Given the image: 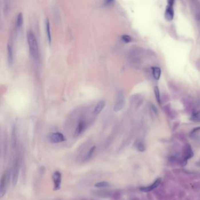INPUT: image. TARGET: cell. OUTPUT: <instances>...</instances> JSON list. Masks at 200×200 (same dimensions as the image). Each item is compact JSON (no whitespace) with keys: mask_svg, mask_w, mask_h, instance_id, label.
<instances>
[{"mask_svg":"<svg viewBox=\"0 0 200 200\" xmlns=\"http://www.w3.org/2000/svg\"><path fill=\"white\" fill-rule=\"evenodd\" d=\"M27 37L30 54L34 60H37L39 58V47L36 37L33 31L29 30L27 32Z\"/></svg>","mask_w":200,"mask_h":200,"instance_id":"obj_1","label":"cell"},{"mask_svg":"<svg viewBox=\"0 0 200 200\" xmlns=\"http://www.w3.org/2000/svg\"><path fill=\"white\" fill-rule=\"evenodd\" d=\"M125 104V98L123 94L120 92L118 94L117 96L115 104L114 106V111L115 112H118L121 110L124 106Z\"/></svg>","mask_w":200,"mask_h":200,"instance_id":"obj_2","label":"cell"},{"mask_svg":"<svg viewBox=\"0 0 200 200\" xmlns=\"http://www.w3.org/2000/svg\"><path fill=\"white\" fill-rule=\"evenodd\" d=\"M48 139L51 143H58L65 141V138L64 134L60 132L51 133L48 135Z\"/></svg>","mask_w":200,"mask_h":200,"instance_id":"obj_3","label":"cell"},{"mask_svg":"<svg viewBox=\"0 0 200 200\" xmlns=\"http://www.w3.org/2000/svg\"><path fill=\"white\" fill-rule=\"evenodd\" d=\"M19 173V164L18 160H17L14 164L13 169V172H12V183L14 186H15L18 181Z\"/></svg>","mask_w":200,"mask_h":200,"instance_id":"obj_4","label":"cell"},{"mask_svg":"<svg viewBox=\"0 0 200 200\" xmlns=\"http://www.w3.org/2000/svg\"><path fill=\"white\" fill-rule=\"evenodd\" d=\"M52 179L54 181V190L58 191L61 189V184L62 181V175L61 173L58 171H55L52 175Z\"/></svg>","mask_w":200,"mask_h":200,"instance_id":"obj_5","label":"cell"},{"mask_svg":"<svg viewBox=\"0 0 200 200\" xmlns=\"http://www.w3.org/2000/svg\"><path fill=\"white\" fill-rule=\"evenodd\" d=\"M7 176L5 174H4L1 178V183H0V198L3 197L7 190Z\"/></svg>","mask_w":200,"mask_h":200,"instance_id":"obj_6","label":"cell"},{"mask_svg":"<svg viewBox=\"0 0 200 200\" xmlns=\"http://www.w3.org/2000/svg\"><path fill=\"white\" fill-rule=\"evenodd\" d=\"M161 179L160 178L157 179L154 182L153 184H152L151 185H150L148 186V187H141L140 189V190L141 191L144 192V193L151 191H152L153 190H154L155 189H156V188H157V187L159 185V184H160V183H161Z\"/></svg>","mask_w":200,"mask_h":200,"instance_id":"obj_7","label":"cell"},{"mask_svg":"<svg viewBox=\"0 0 200 200\" xmlns=\"http://www.w3.org/2000/svg\"><path fill=\"white\" fill-rule=\"evenodd\" d=\"M165 18L167 21H171L174 18V10L173 7L168 5L165 12Z\"/></svg>","mask_w":200,"mask_h":200,"instance_id":"obj_8","label":"cell"},{"mask_svg":"<svg viewBox=\"0 0 200 200\" xmlns=\"http://www.w3.org/2000/svg\"><path fill=\"white\" fill-rule=\"evenodd\" d=\"M7 56L8 64L9 65H12L13 63V51L11 45L9 43L7 46Z\"/></svg>","mask_w":200,"mask_h":200,"instance_id":"obj_9","label":"cell"},{"mask_svg":"<svg viewBox=\"0 0 200 200\" xmlns=\"http://www.w3.org/2000/svg\"><path fill=\"white\" fill-rule=\"evenodd\" d=\"M45 28H46V33L47 39L49 43H51L52 38H51V28H50V22L48 18H46L45 20Z\"/></svg>","mask_w":200,"mask_h":200,"instance_id":"obj_10","label":"cell"},{"mask_svg":"<svg viewBox=\"0 0 200 200\" xmlns=\"http://www.w3.org/2000/svg\"><path fill=\"white\" fill-rule=\"evenodd\" d=\"M104 106H105L104 101L102 100L99 103H98V104H96V106L95 108V109H94V114H99L102 112V110L104 109Z\"/></svg>","mask_w":200,"mask_h":200,"instance_id":"obj_11","label":"cell"},{"mask_svg":"<svg viewBox=\"0 0 200 200\" xmlns=\"http://www.w3.org/2000/svg\"><path fill=\"white\" fill-rule=\"evenodd\" d=\"M17 133H16V128L15 127H13V130H12L11 133V146L12 148H15L17 146Z\"/></svg>","mask_w":200,"mask_h":200,"instance_id":"obj_12","label":"cell"},{"mask_svg":"<svg viewBox=\"0 0 200 200\" xmlns=\"http://www.w3.org/2000/svg\"><path fill=\"white\" fill-rule=\"evenodd\" d=\"M193 156H194V154H193V152L191 148V147L190 146H189V147H187L186 148V151L185 153V156L184 157V163H185V164H186V162L187 161V160L191 159V157H193Z\"/></svg>","mask_w":200,"mask_h":200,"instance_id":"obj_13","label":"cell"},{"mask_svg":"<svg viewBox=\"0 0 200 200\" xmlns=\"http://www.w3.org/2000/svg\"><path fill=\"white\" fill-rule=\"evenodd\" d=\"M85 128V123L84 121H81L79 123L75 130V135L78 136L82 133V132L84 130Z\"/></svg>","mask_w":200,"mask_h":200,"instance_id":"obj_14","label":"cell"},{"mask_svg":"<svg viewBox=\"0 0 200 200\" xmlns=\"http://www.w3.org/2000/svg\"><path fill=\"white\" fill-rule=\"evenodd\" d=\"M153 69V76L156 80H159L161 76V69L159 67H153L152 68Z\"/></svg>","mask_w":200,"mask_h":200,"instance_id":"obj_15","label":"cell"},{"mask_svg":"<svg viewBox=\"0 0 200 200\" xmlns=\"http://www.w3.org/2000/svg\"><path fill=\"white\" fill-rule=\"evenodd\" d=\"M16 23H17V28L18 29H21V28L22 26V23H23V15H22V14L21 13H19L17 15Z\"/></svg>","mask_w":200,"mask_h":200,"instance_id":"obj_16","label":"cell"},{"mask_svg":"<svg viewBox=\"0 0 200 200\" xmlns=\"http://www.w3.org/2000/svg\"><path fill=\"white\" fill-rule=\"evenodd\" d=\"M96 146H93V147H92L90 148V149L88 151V153H87V155H86V156L85 160H88L90 159L92 157V156L93 155V153L95 152V150H96Z\"/></svg>","mask_w":200,"mask_h":200,"instance_id":"obj_17","label":"cell"},{"mask_svg":"<svg viewBox=\"0 0 200 200\" xmlns=\"http://www.w3.org/2000/svg\"><path fill=\"white\" fill-rule=\"evenodd\" d=\"M110 185V184L108 182L106 181H102V182H99L97 183L96 184H95V187H98V188H104V187H107Z\"/></svg>","mask_w":200,"mask_h":200,"instance_id":"obj_18","label":"cell"},{"mask_svg":"<svg viewBox=\"0 0 200 200\" xmlns=\"http://www.w3.org/2000/svg\"><path fill=\"white\" fill-rule=\"evenodd\" d=\"M154 91H155V94L156 100L158 102V103L160 104V91H159V88L157 86H155Z\"/></svg>","mask_w":200,"mask_h":200,"instance_id":"obj_19","label":"cell"},{"mask_svg":"<svg viewBox=\"0 0 200 200\" xmlns=\"http://www.w3.org/2000/svg\"><path fill=\"white\" fill-rule=\"evenodd\" d=\"M191 120L195 122H200V111L197 112L192 116Z\"/></svg>","mask_w":200,"mask_h":200,"instance_id":"obj_20","label":"cell"},{"mask_svg":"<svg viewBox=\"0 0 200 200\" xmlns=\"http://www.w3.org/2000/svg\"><path fill=\"white\" fill-rule=\"evenodd\" d=\"M122 41L125 43H129L132 41V38L127 35H123L122 36Z\"/></svg>","mask_w":200,"mask_h":200,"instance_id":"obj_21","label":"cell"},{"mask_svg":"<svg viewBox=\"0 0 200 200\" xmlns=\"http://www.w3.org/2000/svg\"><path fill=\"white\" fill-rule=\"evenodd\" d=\"M138 150L141 151V152H142V151H144V150H145V147H144V144L142 143H140L138 144Z\"/></svg>","mask_w":200,"mask_h":200,"instance_id":"obj_22","label":"cell"},{"mask_svg":"<svg viewBox=\"0 0 200 200\" xmlns=\"http://www.w3.org/2000/svg\"><path fill=\"white\" fill-rule=\"evenodd\" d=\"M114 3V1H112V0H109V1H105L104 3V5H106V6H109V5H111L113 4Z\"/></svg>","mask_w":200,"mask_h":200,"instance_id":"obj_23","label":"cell"},{"mask_svg":"<svg viewBox=\"0 0 200 200\" xmlns=\"http://www.w3.org/2000/svg\"><path fill=\"white\" fill-rule=\"evenodd\" d=\"M199 130H200V127H197V128H194L193 130V131L191 132V134L195 133V132H198V131H199Z\"/></svg>","mask_w":200,"mask_h":200,"instance_id":"obj_24","label":"cell"},{"mask_svg":"<svg viewBox=\"0 0 200 200\" xmlns=\"http://www.w3.org/2000/svg\"><path fill=\"white\" fill-rule=\"evenodd\" d=\"M197 18L198 20H200V14H197Z\"/></svg>","mask_w":200,"mask_h":200,"instance_id":"obj_25","label":"cell"}]
</instances>
